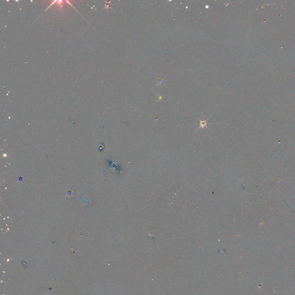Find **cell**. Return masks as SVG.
<instances>
[{"mask_svg":"<svg viewBox=\"0 0 295 295\" xmlns=\"http://www.w3.org/2000/svg\"><path fill=\"white\" fill-rule=\"evenodd\" d=\"M199 121H200V127L197 129V130H198V129H200V128H201L202 129H204L205 127L208 128L209 130V129L207 126V125L209 124V123H209V122H207L208 120H204V121H202V120L199 119Z\"/></svg>","mask_w":295,"mask_h":295,"instance_id":"cell-1","label":"cell"}]
</instances>
